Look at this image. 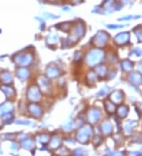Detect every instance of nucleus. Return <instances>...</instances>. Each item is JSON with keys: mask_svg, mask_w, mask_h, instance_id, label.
<instances>
[{"mask_svg": "<svg viewBox=\"0 0 142 156\" xmlns=\"http://www.w3.org/2000/svg\"><path fill=\"white\" fill-rule=\"evenodd\" d=\"M114 2H115V0H105L104 2V6L106 8L111 7L112 5L114 4Z\"/></svg>", "mask_w": 142, "mask_h": 156, "instance_id": "4be33fe9", "label": "nucleus"}, {"mask_svg": "<svg viewBox=\"0 0 142 156\" xmlns=\"http://www.w3.org/2000/svg\"><path fill=\"white\" fill-rule=\"evenodd\" d=\"M108 38H109V36H108V35L107 34L106 32H99L97 36H96V37H95V44L99 47L104 46V44L107 42Z\"/></svg>", "mask_w": 142, "mask_h": 156, "instance_id": "20e7f679", "label": "nucleus"}, {"mask_svg": "<svg viewBox=\"0 0 142 156\" xmlns=\"http://www.w3.org/2000/svg\"><path fill=\"white\" fill-rule=\"evenodd\" d=\"M112 131V125L110 122H105L102 124V132L105 135L110 134Z\"/></svg>", "mask_w": 142, "mask_h": 156, "instance_id": "f8f14e48", "label": "nucleus"}, {"mask_svg": "<svg viewBox=\"0 0 142 156\" xmlns=\"http://www.w3.org/2000/svg\"><path fill=\"white\" fill-rule=\"evenodd\" d=\"M60 138H58V137H54V138L52 139L51 142V148H53V149H55V148H57L59 145H60Z\"/></svg>", "mask_w": 142, "mask_h": 156, "instance_id": "aec40b11", "label": "nucleus"}, {"mask_svg": "<svg viewBox=\"0 0 142 156\" xmlns=\"http://www.w3.org/2000/svg\"><path fill=\"white\" fill-rule=\"evenodd\" d=\"M28 98L31 101H37L40 99V93L39 89L36 87H32L28 89Z\"/></svg>", "mask_w": 142, "mask_h": 156, "instance_id": "423d86ee", "label": "nucleus"}, {"mask_svg": "<svg viewBox=\"0 0 142 156\" xmlns=\"http://www.w3.org/2000/svg\"><path fill=\"white\" fill-rule=\"evenodd\" d=\"M122 1H123L124 2H131L132 0H122Z\"/></svg>", "mask_w": 142, "mask_h": 156, "instance_id": "bb28decb", "label": "nucleus"}, {"mask_svg": "<svg viewBox=\"0 0 142 156\" xmlns=\"http://www.w3.org/2000/svg\"><path fill=\"white\" fill-rule=\"evenodd\" d=\"M28 71L25 69H19L18 70V76L20 79H22V80H25L26 78L28 76Z\"/></svg>", "mask_w": 142, "mask_h": 156, "instance_id": "2eb2a0df", "label": "nucleus"}, {"mask_svg": "<svg viewBox=\"0 0 142 156\" xmlns=\"http://www.w3.org/2000/svg\"><path fill=\"white\" fill-rule=\"evenodd\" d=\"M130 80L133 84L138 85L142 82V76L138 73H133L130 76Z\"/></svg>", "mask_w": 142, "mask_h": 156, "instance_id": "1a4fd4ad", "label": "nucleus"}, {"mask_svg": "<svg viewBox=\"0 0 142 156\" xmlns=\"http://www.w3.org/2000/svg\"><path fill=\"white\" fill-rule=\"evenodd\" d=\"M110 27H113L111 28H122V25H110Z\"/></svg>", "mask_w": 142, "mask_h": 156, "instance_id": "393cba45", "label": "nucleus"}, {"mask_svg": "<svg viewBox=\"0 0 142 156\" xmlns=\"http://www.w3.org/2000/svg\"><path fill=\"white\" fill-rule=\"evenodd\" d=\"M106 108L109 113H113L115 111V106L113 102H106Z\"/></svg>", "mask_w": 142, "mask_h": 156, "instance_id": "412c9836", "label": "nucleus"}, {"mask_svg": "<svg viewBox=\"0 0 142 156\" xmlns=\"http://www.w3.org/2000/svg\"><path fill=\"white\" fill-rule=\"evenodd\" d=\"M100 110H91L89 114H88V121L91 123H96L97 121L100 118Z\"/></svg>", "mask_w": 142, "mask_h": 156, "instance_id": "0eeeda50", "label": "nucleus"}, {"mask_svg": "<svg viewBox=\"0 0 142 156\" xmlns=\"http://www.w3.org/2000/svg\"><path fill=\"white\" fill-rule=\"evenodd\" d=\"M28 110L30 111L31 114L35 115V116H39L40 115V106L38 105H36V104H31L29 105L28 106Z\"/></svg>", "mask_w": 142, "mask_h": 156, "instance_id": "9b49d317", "label": "nucleus"}, {"mask_svg": "<svg viewBox=\"0 0 142 156\" xmlns=\"http://www.w3.org/2000/svg\"><path fill=\"white\" fill-rule=\"evenodd\" d=\"M14 109V106L10 102H5L2 105H0V116L5 114H8L11 112Z\"/></svg>", "mask_w": 142, "mask_h": 156, "instance_id": "6e6552de", "label": "nucleus"}, {"mask_svg": "<svg viewBox=\"0 0 142 156\" xmlns=\"http://www.w3.org/2000/svg\"><path fill=\"white\" fill-rule=\"evenodd\" d=\"M2 154V151H1V149H0V154Z\"/></svg>", "mask_w": 142, "mask_h": 156, "instance_id": "cd10ccee", "label": "nucleus"}, {"mask_svg": "<svg viewBox=\"0 0 142 156\" xmlns=\"http://www.w3.org/2000/svg\"><path fill=\"white\" fill-rule=\"evenodd\" d=\"M47 74L50 77H54L58 75V72L54 67H48V70H47Z\"/></svg>", "mask_w": 142, "mask_h": 156, "instance_id": "a211bd4d", "label": "nucleus"}, {"mask_svg": "<svg viewBox=\"0 0 142 156\" xmlns=\"http://www.w3.org/2000/svg\"><path fill=\"white\" fill-rule=\"evenodd\" d=\"M2 91L5 92V94L6 95L7 97L10 98V97H12L14 95V91L11 87L10 86H3L2 88Z\"/></svg>", "mask_w": 142, "mask_h": 156, "instance_id": "dca6fc26", "label": "nucleus"}, {"mask_svg": "<svg viewBox=\"0 0 142 156\" xmlns=\"http://www.w3.org/2000/svg\"><path fill=\"white\" fill-rule=\"evenodd\" d=\"M14 61L19 66H25L29 65L32 61V56L31 54H17L15 58H14Z\"/></svg>", "mask_w": 142, "mask_h": 156, "instance_id": "f03ea898", "label": "nucleus"}, {"mask_svg": "<svg viewBox=\"0 0 142 156\" xmlns=\"http://www.w3.org/2000/svg\"><path fill=\"white\" fill-rule=\"evenodd\" d=\"M49 138H48V136H46V135H42V136H40L39 137V140H40V142L41 143H46L48 142Z\"/></svg>", "mask_w": 142, "mask_h": 156, "instance_id": "5701e85b", "label": "nucleus"}, {"mask_svg": "<svg viewBox=\"0 0 142 156\" xmlns=\"http://www.w3.org/2000/svg\"><path fill=\"white\" fill-rule=\"evenodd\" d=\"M0 77H1V80H2V82L5 83V84H10L12 82V76L9 73H2Z\"/></svg>", "mask_w": 142, "mask_h": 156, "instance_id": "ddd939ff", "label": "nucleus"}, {"mask_svg": "<svg viewBox=\"0 0 142 156\" xmlns=\"http://www.w3.org/2000/svg\"><path fill=\"white\" fill-rule=\"evenodd\" d=\"M92 134V131L91 127L86 126L84 128H81L78 131V133L77 134V138L81 143H85L88 141V137Z\"/></svg>", "mask_w": 142, "mask_h": 156, "instance_id": "7ed1b4c3", "label": "nucleus"}, {"mask_svg": "<svg viewBox=\"0 0 142 156\" xmlns=\"http://www.w3.org/2000/svg\"><path fill=\"white\" fill-rule=\"evenodd\" d=\"M129 40H130L129 32H121L114 37V43H116L118 45H122L129 42Z\"/></svg>", "mask_w": 142, "mask_h": 156, "instance_id": "39448f33", "label": "nucleus"}, {"mask_svg": "<svg viewBox=\"0 0 142 156\" xmlns=\"http://www.w3.org/2000/svg\"><path fill=\"white\" fill-rule=\"evenodd\" d=\"M122 70L130 72L133 69V63L130 60H125L122 62Z\"/></svg>", "mask_w": 142, "mask_h": 156, "instance_id": "4468645a", "label": "nucleus"}, {"mask_svg": "<svg viewBox=\"0 0 142 156\" xmlns=\"http://www.w3.org/2000/svg\"><path fill=\"white\" fill-rule=\"evenodd\" d=\"M139 70H140V72L142 73V64H140V66H139Z\"/></svg>", "mask_w": 142, "mask_h": 156, "instance_id": "a878e982", "label": "nucleus"}, {"mask_svg": "<svg viewBox=\"0 0 142 156\" xmlns=\"http://www.w3.org/2000/svg\"><path fill=\"white\" fill-rule=\"evenodd\" d=\"M128 112H129V108L126 106H122L121 107H119V109H118V115H119L120 117H122V118H125V117H126Z\"/></svg>", "mask_w": 142, "mask_h": 156, "instance_id": "f3484780", "label": "nucleus"}, {"mask_svg": "<svg viewBox=\"0 0 142 156\" xmlns=\"http://www.w3.org/2000/svg\"><path fill=\"white\" fill-rule=\"evenodd\" d=\"M104 58V53L100 50H92L91 53L88 54V56L86 58V61L88 62V65L91 66H94V65L97 64L100 61L102 60V58Z\"/></svg>", "mask_w": 142, "mask_h": 156, "instance_id": "f257e3e1", "label": "nucleus"}, {"mask_svg": "<svg viewBox=\"0 0 142 156\" xmlns=\"http://www.w3.org/2000/svg\"><path fill=\"white\" fill-rule=\"evenodd\" d=\"M136 35L137 36L138 40L142 41V30H139L137 32H136Z\"/></svg>", "mask_w": 142, "mask_h": 156, "instance_id": "b1692460", "label": "nucleus"}, {"mask_svg": "<svg viewBox=\"0 0 142 156\" xmlns=\"http://www.w3.org/2000/svg\"><path fill=\"white\" fill-rule=\"evenodd\" d=\"M111 99L113 101L114 103H117V104L120 103V102L122 101V92H118V91L114 92L111 94Z\"/></svg>", "mask_w": 142, "mask_h": 156, "instance_id": "9d476101", "label": "nucleus"}, {"mask_svg": "<svg viewBox=\"0 0 142 156\" xmlns=\"http://www.w3.org/2000/svg\"><path fill=\"white\" fill-rule=\"evenodd\" d=\"M22 147L25 149H32L34 147V143L31 140H26L22 142Z\"/></svg>", "mask_w": 142, "mask_h": 156, "instance_id": "6ab92c4d", "label": "nucleus"}]
</instances>
